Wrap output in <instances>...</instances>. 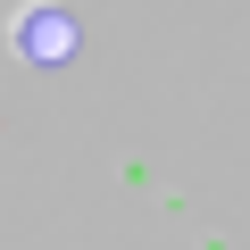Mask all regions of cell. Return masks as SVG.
I'll use <instances>...</instances> for the list:
<instances>
[{
	"label": "cell",
	"instance_id": "obj_1",
	"mask_svg": "<svg viewBox=\"0 0 250 250\" xmlns=\"http://www.w3.org/2000/svg\"><path fill=\"white\" fill-rule=\"evenodd\" d=\"M9 42H17V59L59 67V59L75 50V17H67V9H17V17H9Z\"/></svg>",
	"mask_w": 250,
	"mask_h": 250
}]
</instances>
